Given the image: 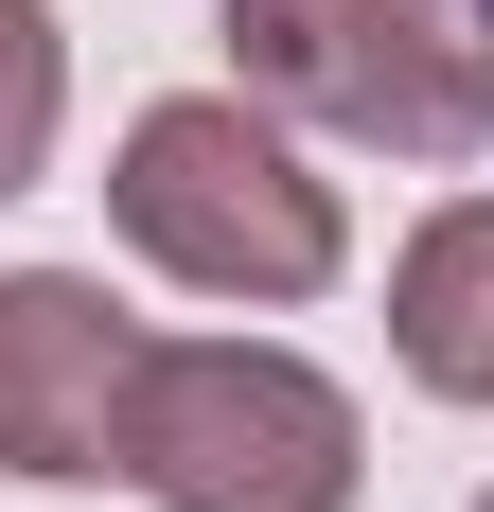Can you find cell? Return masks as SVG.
<instances>
[{"label": "cell", "mask_w": 494, "mask_h": 512, "mask_svg": "<svg viewBox=\"0 0 494 512\" xmlns=\"http://www.w3.org/2000/svg\"><path fill=\"white\" fill-rule=\"evenodd\" d=\"M106 230H124L159 283L247 301V318L336 301V265H353L336 177L300 159V124H283V106H247V89H159L142 124L106 142Z\"/></svg>", "instance_id": "1"}, {"label": "cell", "mask_w": 494, "mask_h": 512, "mask_svg": "<svg viewBox=\"0 0 494 512\" xmlns=\"http://www.w3.org/2000/svg\"><path fill=\"white\" fill-rule=\"evenodd\" d=\"M124 495H159V512H353L371 495V407L283 336H142Z\"/></svg>", "instance_id": "2"}, {"label": "cell", "mask_w": 494, "mask_h": 512, "mask_svg": "<svg viewBox=\"0 0 494 512\" xmlns=\"http://www.w3.org/2000/svg\"><path fill=\"white\" fill-rule=\"evenodd\" d=\"M230 89L283 106L300 142H371V159H459L494 142V18L477 0H212Z\"/></svg>", "instance_id": "3"}, {"label": "cell", "mask_w": 494, "mask_h": 512, "mask_svg": "<svg viewBox=\"0 0 494 512\" xmlns=\"http://www.w3.org/2000/svg\"><path fill=\"white\" fill-rule=\"evenodd\" d=\"M124 389H142V318L106 301V265H0V477L36 495L124 477Z\"/></svg>", "instance_id": "4"}, {"label": "cell", "mask_w": 494, "mask_h": 512, "mask_svg": "<svg viewBox=\"0 0 494 512\" xmlns=\"http://www.w3.org/2000/svg\"><path fill=\"white\" fill-rule=\"evenodd\" d=\"M389 371L424 389V407H477L494 424V195H442L389 248Z\"/></svg>", "instance_id": "5"}, {"label": "cell", "mask_w": 494, "mask_h": 512, "mask_svg": "<svg viewBox=\"0 0 494 512\" xmlns=\"http://www.w3.org/2000/svg\"><path fill=\"white\" fill-rule=\"evenodd\" d=\"M53 142H71V18L53 0H0V212L53 177Z\"/></svg>", "instance_id": "6"}, {"label": "cell", "mask_w": 494, "mask_h": 512, "mask_svg": "<svg viewBox=\"0 0 494 512\" xmlns=\"http://www.w3.org/2000/svg\"><path fill=\"white\" fill-rule=\"evenodd\" d=\"M477 512H494V495H477Z\"/></svg>", "instance_id": "7"}]
</instances>
